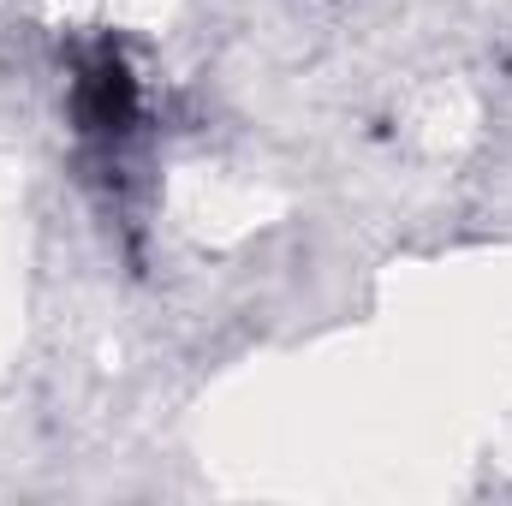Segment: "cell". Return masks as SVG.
<instances>
[{
    "label": "cell",
    "mask_w": 512,
    "mask_h": 506,
    "mask_svg": "<svg viewBox=\"0 0 512 506\" xmlns=\"http://www.w3.org/2000/svg\"><path fill=\"white\" fill-rule=\"evenodd\" d=\"M137 120V84L120 66V54H96L78 72V126L90 137H126Z\"/></svg>",
    "instance_id": "6da1fadb"
}]
</instances>
